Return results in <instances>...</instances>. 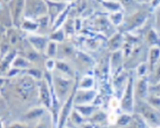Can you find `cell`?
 I'll list each match as a JSON object with an SVG mask.
<instances>
[{
    "label": "cell",
    "mask_w": 160,
    "mask_h": 128,
    "mask_svg": "<svg viewBox=\"0 0 160 128\" xmlns=\"http://www.w3.org/2000/svg\"><path fill=\"white\" fill-rule=\"evenodd\" d=\"M32 77L26 74L22 76L16 77V81L14 83V91L17 97L22 102L29 101L35 91H38V84Z\"/></svg>",
    "instance_id": "cell-1"
},
{
    "label": "cell",
    "mask_w": 160,
    "mask_h": 128,
    "mask_svg": "<svg viewBox=\"0 0 160 128\" xmlns=\"http://www.w3.org/2000/svg\"><path fill=\"white\" fill-rule=\"evenodd\" d=\"M52 81V87L55 92V95L58 100H66L72 91L73 89L74 85L72 83V78L59 74L51 75Z\"/></svg>",
    "instance_id": "cell-2"
},
{
    "label": "cell",
    "mask_w": 160,
    "mask_h": 128,
    "mask_svg": "<svg viewBox=\"0 0 160 128\" xmlns=\"http://www.w3.org/2000/svg\"><path fill=\"white\" fill-rule=\"evenodd\" d=\"M45 16H48L47 0H26L24 17L37 20Z\"/></svg>",
    "instance_id": "cell-3"
},
{
    "label": "cell",
    "mask_w": 160,
    "mask_h": 128,
    "mask_svg": "<svg viewBox=\"0 0 160 128\" xmlns=\"http://www.w3.org/2000/svg\"><path fill=\"white\" fill-rule=\"evenodd\" d=\"M135 80L134 77L129 76L127 84L123 90L121 101V110L123 113L133 114L135 108Z\"/></svg>",
    "instance_id": "cell-4"
},
{
    "label": "cell",
    "mask_w": 160,
    "mask_h": 128,
    "mask_svg": "<svg viewBox=\"0 0 160 128\" xmlns=\"http://www.w3.org/2000/svg\"><path fill=\"white\" fill-rule=\"evenodd\" d=\"M149 13L147 10L144 9H136V11L130 14L124 21L123 25L124 27V29L127 32L135 31L136 29L142 27L143 26L146 24L147 20L148 19Z\"/></svg>",
    "instance_id": "cell-5"
},
{
    "label": "cell",
    "mask_w": 160,
    "mask_h": 128,
    "mask_svg": "<svg viewBox=\"0 0 160 128\" xmlns=\"http://www.w3.org/2000/svg\"><path fill=\"white\" fill-rule=\"evenodd\" d=\"M38 95L39 100L42 102V105L46 109H50L54 105V98L56 97L55 93L52 92L50 89L49 80L44 74V78L38 81Z\"/></svg>",
    "instance_id": "cell-6"
},
{
    "label": "cell",
    "mask_w": 160,
    "mask_h": 128,
    "mask_svg": "<svg viewBox=\"0 0 160 128\" xmlns=\"http://www.w3.org/2000/svg\"><path fill=\"white\" fill-rule=\"evenodd\" d=\"M76 85H74L73 89L72 91V92L70 93V95L68 96V98L64 101L63 105H62V109L59 113L58 116V120H57V128H64L65 125L67 123V121L69 120L72 112L73 111L75 103H74V96H75V92H76Z\"/></svg>",
    "instance_id": "cell-7"
},
{
    "label": "cell",
    "mask_w": 160,
    "mask_h": 128,
    "mask_svg": "<svg viewBox=\"0 0 160 128\" xmlns=\"http://www.w3.org/2000/svg\"><path fill=\"white\" fill-rule=\"evenodd\" d=\"M7 4L12 17L13 25L15 27L20 28L25 17L26 0H8Z\"/></svg>",
    "instance_id": "cell-8"
},
{
    "label": "cell",
    "mask_w": 160,
    "mask_h": 128,
    "mask_svg": "<svg viewBox=\"0 0 160 128\" xmlns=\"http://www.w3.org/2000/svg\"><path fill=\"white\" fill-rule=\"evenodd\" d=\"M27 40L29 46L38 53H45L49 41V37L39 33H27Z\"/></svg>",
    "instance_id": "cell-9"
},
{
    "label": "cell",
    "mask_w": 160,
    "mask_h": 128,
    "mask_svg": "<svg viewBox=\"0 0 160 128\" xmlns=\"http://www.w3.org/2000/svg\"><path fill=\"white\" fill-rule=\"evenodd\" d=\"M158 112L159 111L153 108L147 102L140 107V115L145 118L148 124L155 126H159L160 115Z\"/></svg>",
    "instance_id": "cell-10"
},
{
    "label": "cell",
    "mask_w": 160,
    "mask_h": 128,
    "mask_svg": "<svg viewBox=\"0 0 160 128\" xmlns=\"http://www.w3.org/2000/svg\"><path fill=\"white\" fill-rule=\"evenodd\" d=\"M97 97V92L94 90L77 89L74 96L75 105L92 104Z\"/></svg>",
    "instance_id": "cell-11"
},
{
    "label": "cell",
    "mask_w": 160,
    "mask_h": 128,
    "mask_svg": "<svg viewBox=\"0 0 160 128\" xmlns=\"http://www.w3.org/2000/svg\"><path fill=\"white\" fill-rule=\"evenodd\" d=\"M47 4H48V16L51 26L56 20V18L68 7L69 5H71L63 1H50V0H47Z\"/></svg>",
    "instance_id": "cell-12"
},
{
    "label": "cell",
    "mask_w": 160,
    "mask_h": 128,
    "mask_svg": "<svg viewBox=\"0 0 160 128\" xmlns=\"http://www.w3.org/2000/svg\"><path fill=\"white\" fill-rule=\"evenodd\" d=\"M135 91L139 98L147 100V98L150 94V86H149V81L148 77L138 78L137 82L135 85Z\"/></svg>",
    "instance_id": "cell-13"
},
{
    "label": "cell",
    "mask_w": 160,
    "mask_h": 128,
    "mask_svg": "<svg viewBox=\"0 0 160 128\" xmlns=\"http://www.w3.org/2000/svg\"><path fill=\"white\" fill-rule=\"evenodd\" d=\"M124 40H125V38L123 34L120 32H116L109 38L107 41V47L112 52L122 50L124 44Z\"/></svg>",
    "instance_id": "cell-14"
},
{
    "label": "cell",
    "mask_w": 160,
    "mask_h": 128,
    "mask_svg": "<svg viewBox=\"0 0 160 128\" xmlns=\"http://www.w3.org/2000/svg\"><path fill=\"white\" fill-rule=\"evenodd\" d=\"M18 55V51L14 50L10 51L5 57L1 58V74L2 76L5 74V76L8 74V72L11 70L12 63L15 60V58Z\"/></svg>",
    "instance_id": "cell-15"
},
{
    "label": "cell",
    "mask_w": 160,
    "mask_h": 128,
    "mask_svg": "<svg viewBox=\"0 0 160 128\" xmlns=\"http://www.w3.org/2000/svg\"><path fill=\"white\" fill-rule=\"evenodd\" d=\"M123 52L122 50L112 51L110 58V70L114 73L122 69V62L123 60Z\"/></svg>",
    "instance_id": "cell-16"
},
{
    "label": "cell",
    "mask_w": 160,
    "mask_h": 128,
    "mask_svg": "<svg viewBox=\"0 0 160 128\" xmlns=\"http://www.w3.org/2000/svg\"><path fill=\"white\" fill-rule=\"evenodd\" d=\"M128 79L129 77L127 75V73L122 69L118 71L117 72H115L114 78H113V87H114L115 91H123V85L126 86Z\"/></svg>",
    "instance_id": "cell-17"
},
{
    "label": "cell",
    "mask_w": 160,
    "mask_h": 128,
    "mask_svg": "<svg viewBox=\"0 0 160 128\" xmlns=\"http://www.w3.org/2000/svg\"><path fill=\"white\" fill-rule=\"evenodd\" d=\"M160 62V47H150L148 51V66L150 71H153L155 67Z\"/></svg>",
    "instance_id": "cell-18"
},
{
    "label": "cell",
    "mask_w": 160,
    "mask_h": 128,
    "mask_svg": "<svg viewBox=\"0 0 160 128\" xmlns=\"http://www.w3.org/2000/svg\"><path fill=\"white\" fill-rule=\"evenodd\" d=\"M32 67H33V63L28 58H26L25 56H20L18 54L17 55L12 63L13 69H17L19 71H27Z\"/></svg>",
    "instance_id": "cell-19"
},
{
    "label": "cell",
    "mask_w": 160,
    "mask_h": 128,
    "mask_svg": "<svg viewBox=\"0 0 160 128\" xmlns=\"http://www.w3.org/2000/svg\"><path fill=\"white\" fill-rule=\"evenodd\" d=\"M145 40L150 47H160L159 32L155 28H149L145 35Z\"/></svg>",
    "instance_id": "cell-20"
},
{
    "label": "cell",
    "mask_w": 160,
    "mask_h": 128,
    "mask_svg": "<svg viewBox=\"0 0 160 128\" xmlns=\"http://www.w3.org/2000/svg\"><path fill=\"white\" fill-rule=\"evenodd\" d=\"M20 29H22L27 33H38L39 29V26L37 20L24 17L20 25Z\"/></svg>",
    "instance_id": "cell-21"
},
{
    "label": "cell",
    "mask_w": 160,
    "mask_h": 128,
    "mask_svg": "<svg viewBox=\"0 0 160 128\" xmlns=\"http://www.w3.org/2000/svg\"><path fill=\"white\" fill-rule=\"evenodd\" d=\"M100 4H102V7H104L108 13L123 11V6L118 0H103Z\"/></svg>",
    "instance_id": "cell-22"
},
{
    "label": "cell",
    "mask_w": 160,
    "mask_h": 128,
    "mask_svg": "<svg viewBox=\"0 0 160 128\" xmlns=\"http://www.w3.org/2000/svg\"><path fill=\"white\" fill-rule=\"evenodd\" d=\"M56 70L59 71V73L70 78H72L74 75L73 70L72 69V67L63 60L56 61Z\"/></svg>",
    "instance_id": "cell-23"
},
{
    "label": "cell",
    "mask_w": 160,
    "mask_h": 128,
    "mask_svg": "<svg viewBox=\"0 0 160 128\" xmlns=\"http://www.w3.org/2000/svg\"><path fill=\"white\" fill-rule=\"evenodd\" d=\"M74 57L76 58V60L85 67H92L94 65V61L93 59L89 56L88 54H86L85 52L82 51H76L75 54H74Z\"/></svg>",
    "instance_id": "cell-24"
},
{
    "label": "cell",
    "mask_w": 160,
    "mask_h": 128,
    "mask_svg": "<svg viewBox=\"0 0 160 128\" xmlns=\"http://www.w3.org/2000/svg\"><path fill=\"white\" fill-rule=\"evenodd\" d=\"M75 109L82 115L85 119L90 117L94 114V112L96 111V108L94 105L92 104H84V105H75L74 106Z\"/></svg>",
    "instance_id": "cell-25"
},
{
    "label": "cell",
    "mask_w": 160,
    "mask_h": 128,
    "mask_svg": "<svg viewBox=\"0 0 160 128\" xmlns=\"http://www.w3.org/2000/svg\"><path fill=\"white\" fill-rule=\"evenodd\" d=\"M107 17H108L110 23H111L112 25L114 26V27H120L121 25H123V21H124L123 11L108 13Z\"/></svg>",
    "instance_id": "cell-26"
},
{
    "label": "cell",
    "mask_w": 160,
    "mask_h": 128,
    "mask_svg": "<svg viewBox=\"0 0 160 128\" xmlns=\"http://www.w3.org/2000/svg\"><path fill=\"white\" fill-rule=\"evenodd\" d=\"M94 86V78L91 75L83 76L78 83V89L92 90Z\"/></svg>",
    "instance_id": "cell-27"
},
{
    "label": "cell",
    "mask_w": 160,
    "mask_h": 128,
    "mask_svg": "<svg viewBox=\"0 0 160 128\" xmlns=\"http://www.w3.org/2000/svg\"><path fill=\"white\" fill-rule=\"evenodd\" d=\"M45 107L42 106H38V107H34L32 109H30L28 112L26 113V118L28 120H34V119H38L40 118L42 115L45 114Z\"/></svg>",
    "instance_id": "cell-28"
},
{
    "label": "cell",
    "mask_w": 160,
    "mask_h": 128,
    "mask_svg": "<svg viewBox=\"0 0 160 128\" xmlns=\"http://www.w3.org/2000/svg\"><path fill=\"white\" fill-rule=\"evenodd\" d=\"M49 40L55 41L57 43H62L64 42V39L66 38V34L65 31L63 29V27H61L57 30L54 31H50L49 35Z\"/></svg>",
    "instance_id": "cell-29"
},
{
    "label": "cell",
    "mask_w": 160,
    "mask_h": 128,
    "mask_svg": "<svg viewBox=\"0 0 160 128\" xmlns=\"http://www.w3.org/2000/svg\"><path fill=\"white\" fill-rule=\"evenodd\" d=\"M129 126L130 128H148V123L140 114L133 115L132 122Z\"/></svg>",
    "instance_id": "cell-30"
},
{
    "label": "cell",
    "mask_w": 160,
    "mask_h": 128,
    "mask_svg": "<svg viewBox=\"0 0 160 128\" xmlns=\"http://www.w3.org/2000/svg\"><path fill=\"white\" fill-rule=\"evenodd\" d=\"M133 118V114H128V113H122L121 115H118V119L116 122V126L120 127H127L130 126Z\"/></svg>",
    "instance_id": "cell-31"
},
{
    "label": "cell",
    "mask_w": 160,
    "mask_h": 128,
    "mask_svg": "<svg viewBox=\"0 0 160 128\" xmlns=\"http://www.w3.org/2000/svg\"><path fill=\"white\" fill-rule=\"evenodd\" d=\"M58 50H59V43L52 41V40H49L44 54L48 58H53L54 59L58 54Z\"/></svg>",
    "instance_id": "cell-32"
},
{
    "label": "cell",
    "mask_w": 160,
    "mask_h": 128,
    "mask_svg": "<svg viewBox=\"0 0 160 128\" xmlns=\"http://www.w3.org/2000/svg\"><path fill=\"white\" fill-rule=\"evenodd\" d=\"M107 118H108V115L105 112L101 111V110H96L94 112V114L91 116L92 122H93L97 125L103 123L104 121H107Z\"/></svg>",
    "instance_id": "cell-33"
},
{
    "label": "cell",
    "mask_w": 160,
    "mask_h": 128,
    "mask_svg": "<svg viewBox=\"0 0 160 128\" xmlns=\"http://www.w3.org/2000/svg\"><path fill=\"white\" fill-rule=\"evenodd\" d=\"M146 101L153 108H155L158 111H160V95L151 93V94H149V96L147 98Z\"/></svg>",
    "instance_id": "cell-34"
},
{
    "label": "cell",
    "mask_w": 160,
    "mask_h": 128,
    "mask_svg": "<svg viewBox=\"0 0 160 128\" xmlns=\"http://www.w3.org/2000/svg\"><path fill=\"white\" fill-rule=\"evenodd\" d=\"M69 119L72 120V122L73 123L74 125H77V126H80L84 123V120H85V118L75 109V107H74L73 111L72 112Z\"/></svg>",
    "instance_id": "cell-35"
},
{
    "label": "cell",
    "mask_w": 160,
    "mask_h": 128,
    "mask_svg": "<svg viewBox=\"0 0 160 128\" xmlns=\"http://www.w3.org/2000/svg\"><path fill=\"white\" fill-rule=\"evenodd\" d=\"M26 71H27V74H28V75L32 77V78H33L35 81H39L40 80H42V79L44 78V74H45V73H43L41 71H39L38 69H36V68H34V67H32V68L27 70Z\"/></svg>",
    "instance_id": "cell-36"
},
{
    "label": "cell",
    "mask_w": 160,
    "mask_h": 128,
    "mask_svg": "<svg viewBox=\"0 0 160 128\" xmlns=\"http://www.w3.org/2000/svg\"><path fill=\"white\" fill-rule=\"evenodd\" d=\"M148 71H150V70H149V66H148V62H142V63L139 64L136 68V74H137L138 78L146 77L148 74Z\"/></svg>",
    "instance_id": "cell-37"
},
{
    "label": "cell",
    "mask_w": 160,
    "mask_h": 128,
    "mask_svg": "<svg viewBox=\"0 0 160 128\" xmlns=\"http://www.w3.org/2000/svg\"><path fill=\"white\" fill-rule=\"evenodd\" d=\"M109 107L112 111H116L117 109L121 108V101L118 99V97L112 96L109 101Z\"/></svg>",
    "instance_id": "cell-38"
},
{
    "label": "cell",
    "mask_w": 160,
    "mask_h": 128,
    "mask_svg": "<svg viewBox=\"0 0 160 128\" xmlns=\"http://www.w3.org/2000/svg\"><path fill=\"white\" fill-rule=\"evenodd\" d=\"M45 68L47 70V71L52 72L56 70V61L53 58H48L45 61Z\"/></svg>",
    "instance_id": "cell-39"
},
{
    "label": "cell",
    "mask_w": 160,
    "mask_h": 128,
    "mask_svg": "<svg viewBox=\"0 0 160 128\" xmlns=\"http://www.w3.org/2000/svg\"><path fill=\"white\" fill-rule=\"evenodd\" d=\"M123 6V9H132L136 6L137 0H118Z\"/></svg>",
    "instance_id": "cell-40"
},
{
    "label": "cell",
    "mask_w": 160,
    "mask_h": 128,
    "mask_svg": "<svg viewBox=\"0 0 160 128\" xmlns=\"http://www.w3.org/2000/svg\"><path fill=\"white\" fill-rule=\"evenodd\" d=\"M153 74H154V84L160 82V62L155 67L153 71Z\"/></svg>",
    "instance_id": "cell-41"
},
{
    "label": "cell",
    "mask_w": 160,
    "mask_h": 128,
    "mask_svg": "<svg viewBox=\"0 0 160 128\" xmlns=\"http://www.w3.org/2000/svg\"><path fill=\"white\" fill-rule=\"evenodd\" d=\"M118 115L115 111H112L111 113L108 115V118H107V122L110 125H116L117 119H118Z\"/></svg>",
    "instance_id": "cell-42"
},
{
    "label": "cell",
    "mask_w": 160,
    "mask_h": 128,
    "mask_svg": "<svg viewBox=\"0 0 160 128\" xmlns=\"http://www.w3.org/2000/svg\"><path fill=\"white\" fill-rule=\"evenodd\" d=\"M150 92L154 93V94H158L160 95V82L153 84V86L150 87Z\"/></svg>",
    "instance_id": "cell-43"
},
{
    "label": "cell",
    "mask_w": 160,
    "mask_h": 128,
    "mask_svg": "<svg viewBox=\"0 0 160 128\" xmlns=\"http://www.w3.org/2000/svg\"><path fill=\"white\" fill-rule=\"evenodd\" d=\"M81 128H99V125L93 123V122H84Z\"/></svg>",
    "instance_id": "cell-44"
},
{
    "label": "cell",
    "mask_w": 160,
    "mask_h": 128,
    "mask_svg": "<svg viewBox=\"0 0 160 128\" xmlns=\"http://www.w3.org/2000/svg\"><path fill=\"white\" fill-rule=\"evenodd\" d=\"M8 128H28V126L24 124V123H19V122H15V123H13L11 124Z\"/></svg>",
    "instance_id": "cell-45"
},
{
    "label": "cell",
    "mask_w": 160,
    "mask_h": 128,
    "mask_svg": "<svg viewBox=\"0 0 160 128\" xmlns=\"http://www.w3.org/2000/svg\"><path fill=\"white\" fill-rule=\"evenodd\" d=\"M157 14H156V24H157V27H158V31L160 34V7L156 9Z\"/></svg>",
    "instance_id": "cell-46"
},
{
    "label": "cell",
    "mask_w": 160,
    "mask_h": 128,
    "mask_svg": "<svg viewBox=\"0 0 160 128\" xmlns=\"http://www.w3.org/2000/svg\"><path fill=\"white\" fill-rule=\"evenodd\" d=\"M159 7L160 0H151V2H150V9L151 10H156Z\"/></svg>",
    "instance_id": "cell-47"
},
{
    "label": "cell",
    "mask_w": 160,
    "mask_h": 128,
    "mask_svg": "<svg viewBox=\"0 0 160 128\" xmlns=\"http://www.w3.org/2000/svg\"><path fill=\"white\" fill-rule=\"evenodd\" d=\"M33 128H49V125L46 121H40Z\"/></svg>",
    "instance_id": "cell-48"
},
{
    "label": "cell",
    "mask_w": 160,
    "mask_h": 128,
    "mask_svg": "<svg viewBox=\"0 0 160 128\" xmlns=\"http://www.w3.org/2000/svg\"><path fill=\"white\" fill-rule=\"evenodd\" d=\"M62 1L67 3V4H72V3H74V2H77L78 0H62Z\"/></svg>",
    "instance_id": "cell-49"
},
{
    "label": "cell",
    "mask_w": 160,
    "mask_h": 128,
    "mask_svg": "<svg viewBox=\"0 0 160 128\" xmlns=\"http://www.w3.org/2000/svg\"><path fill=\"white\" fill-rule=\"evenodd\" d=\"M137 2H142V3H150L151 0H137Z\"/></svg>",
    "instance_id": "cell-50"
},
{
    "label": "cell",
    "mask_w": 160,
    "mask_h": 128,
    "mask_svg": "<svg viewBox=\"0 0 160 128\" xmlns=\"http://www.w3.org/2000/svg\"><path fill=\"white\" fill-rule=\"evenodd\" d=\"M50 1H62V0H50Z\"/></svg>",
    "instance_id": "cell-51"
},
{
    "label": "cell",
    "mask_w": 160,
    "mask_h": 128,
    "mask_svg": "<svg viewBox=\"0 0 160 128\" xmlns=\"http://www.w3.org/2000/svg\"><path fill=\"white\" fill-rule=\"evenodd\" d=\"M97 1H98V2H100V3H101V2H102V1H103V0H97Z\"/></svg>",
    "instance_id": "cell-52"
},
{
    "label": "cell",
    "mask_w": 160,
    "mask_h": 128,
    "mask_svg": "<svg viewBox=\"0 0 160 128\" xmlns=\"http://www.w3.org/2000/svg\"><path fill=\"white\" fill-rule=\"evenodd\" d=\"M156 128H160V126H157V127Z\"/></svg>",
    "instance_id": "cell-53"
},
{
    "label": "cell",
    "mask_w": 160,
    "mask_h": 128,
    "mask_svg": "<svg viewBox=\"0 0 160 128\" xmlns=\"http://www.w3.org/2000/svg\"><path fill=\"white\" fill-rule=\"evenodd\" d=\"M6 1H7V2H8V0H6Z\"/></svg>",
    "instance_id": "cell-54"
}]
</instances>
